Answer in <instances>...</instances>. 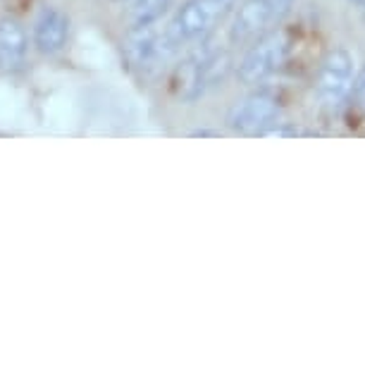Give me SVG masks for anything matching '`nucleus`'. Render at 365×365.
<instances>
[{"label": "nucleus", "mask_w": 365, "mask_h": 365, "mask_svg": "<svg viewBox=\"0 0 365 365\" xmlns=\"http://www.w3.org/2000/svg\"><path fill=\"white\" fill-rule=\"evenodd\" d=\"M292 41L287 31H265L251 41V48L237 65V79L246 86H260L284 67Z\"/></svg>", "instance_id": "obj_1"}, {"label": "nucleus", "mask_w": 365, "mask_h": 365, "mask_svg": "<svg viewBox=\"0 0 365 365\" xmlns=\"http://www.w3.org/2000/svg\"><path fill=\"white\" fill-rule=\"evenodd\" d=\"M296 0H244L230 24L232 43H249L260 34L270 31L292 12Z\"/></svg>", "instance_id": "obj_2"}, {"label": "nucleus", "mask_w": 365, "mask_h": 365, "mask_svg": "<svg viewBox=\"0 0 365 365\" xmlns=\"http://www.w3.org/2000/svg\"><path fill=\"white\" fill-rule=\"evenodd\" d=\"M282 115V98L270 88H258L239 101L227 115V125L239 134L260 136Z\"/></svg>", "instance_id": "obj_3"}, {"label": "nucleus", "mask_w": 365, "mask_h": 365, "mask_svg": "<svg viewBox=\"0 0 365 365\" xmlns=\"http://www.w3.org/2000/svg\"><path fill=\"white\" fill-rule=\"evenodd\" d=\"M354 79H356V58L346 48H334L320 63L318 77H315V93L329 108L341 106L344 101H349Z\"/></svg>", "instance_id": "obj_4"}, {"label": "nucleus", "mask_w": 365, "mask_h": 365, "mask_svg": "<svg viewBox=\"0 0 365 365\" xmlns=\"http://www.w3.org/2000/svg\"><path fill=\"white\" fill-rule=\"evenodd\" d=\"M34 46L38 48L43 55H55L67 46L70 38V17L63 10L46 5L34 19V31H31Z\"/></svg>", "instance_id": "obj_5"}, {"label": "nucleus", "mask_w": 365, "mask_h": 365, "mask_svg": "<svg viewBox=\"0 0 365 365\" xmlns=\"http://www.w3.org/2000/svg\"><path fill=\"white\" fill-rule=\"evenodd\" d=\"M29 55V34L15 17L0 19V70L19 72Z\"/></svg>", "instance_id": "obj_6"}, {"label": "nucleus", "mask_w": 365, "mask_h": 365, "mask_svg": "<svg viewBox=\"0 0 365 365\" xmlns=\"http://www.w3.org/2000/svg\"><path fill=\"white\" fill-rule=\"evenodd\" d=\"M172 0H132V17L134 24L160 22L163 12L170 8Z\"/></svg>", "instance_id": "obj_7"}, {"label": "nucleus", "mask_w": 365, "mask_h": 365, "mask_svg": "<svg viewBox=\"0 0 365 365\" xmlns=\"http://www.w3.org/2000/svg\"><path fill=\"white\" fill-rule=\"evenodd\" d=\"M349 98H354L356 106L365 108V67H363L361 72H356V79H354V86H351Z\"/></svg>", "instance_id": "obj_8"}, {"label": "nucleus", "mask_w": 365, "mask_h": 365, "mask_svg": "<svg viewBox=\"0 0 365 365\" xmlns=\"http://www.w3.org/2000/svg\"><path fill=\"white\" fill-rule=\"evenodd\" d=\"M191 136H201V139H205V136H220V132H210V129H198V132H194Z\"/></svg>", "instance_id": "obj_9"}, {"label": "nucleus", "mask_w": 365, "mask_h": 365, "mask_svg": "<svg viewBox=\"0 0 365 365\" xmlns=\"http://www.w3.org/2000/svg\"><path fill=\"white\" fill-rule=\"evenodd\" d=\"M349 3H354V5H358V8H365V0H349Z\"/></svg>", "instance_id": "obj_10"}, {"label": "nucleus", "mask_w": 365, "mask_h": 365, "mask_svg": "<svg viewBox=\"0 0 365 365\" xmlns=\"http://www.w3.org/2000/svg\"><path fill=\"white\" fill-rule=\"evenodd\" d=\"M361 15H363V22H365V8H361Z\"/></svg>", "instance_id": "obj_11"}]
</instances>
